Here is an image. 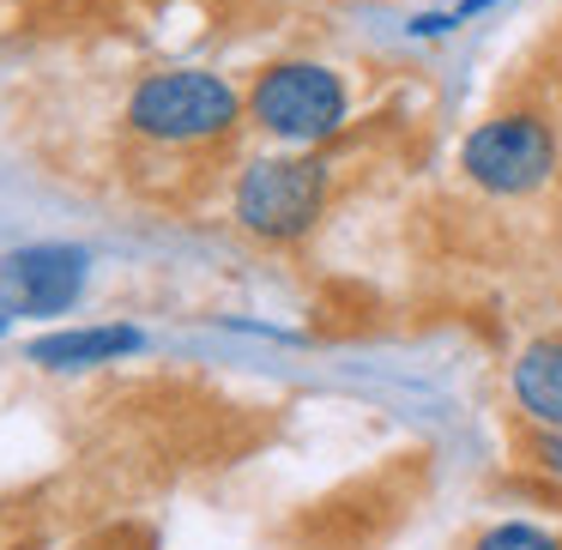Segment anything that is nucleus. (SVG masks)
I'll return each instance as SVG.
<instances>
[{"label":"nucleus","mask_w":562,"mask_h":550,"mask_svg":"<svg viewBox=\"0 0 562 550\" xmlns=\"http://www.w3.org/2000/svg\"><path fill=\"white\" fill-rule=\"evenodd\" d=\"M472 550H562V538H550L544 526H526V520H502Z\"/></svg>","instance_id":"6e6552de"},{"label":"nucleus","mask_w":562,"mask_h":550,"mask_svg":"<svg viewBox=\"0 0 562 550\" xmlns=\"http://www.w3.org/2000/svg\"><path fill=\"white\" fill-rule=\"evenodd\" d=\"M557 127L544 115H490L484 127H472L460 146V170L472 176L484 194H502V200H520V194H538V188L557 176Z\"/></svg>","instance_id":"f257e3e1"},{"label":"nucleus","mask_w":562,"mask_h":550,"mask_svg":"<svg viewBox=\"0 0 562 550\" xmlns=\"http://www.w3.org/2000/svg\"><path fill=\"white\" fill-rule=\"evenodd\" d=\"M514 400L532 424L562 429V339H538L514 363Z\"/></svg>","instance_id":"423d86ee"},{"label":"nucleus","mask_w":562,"mask_h":550,"mask_svg":"<svg viewBox=\"0 0 562 550\" xmlns=\"http://www.w3.org/2000/svg\"><path fill=\"white\" fill-rule=\"evenodd\" d=\"M327 206V164L321 158H260L236 188V218L255 236L291 243Z\"/></svg>","instance_id":"20e7f679"},{"label":"nucleus","mask_w":562,"mask_h":550,"mask_svg":"<svg viewBox=\"0 0 562 550\" xmlns=\"http://www.w3.org/2000/svg\"><path fill=\"white\" fill-rule=\"evenodd\" d=\"M139 351L134 327H74V333H49L31 345V363L43 369H91V363H115V357Z\"/></svg>","instance_id":"0eeeda50"},{"label":"nucleus","mask_w":562,"mask_h":550,"mask_svg":"<svg viewBox=\"0 0 562 550\" xmlns=\"http://www.w3.org/2000/svg\"><path fill=\"white\" fill-rule=\"evenodd\" d=\"M86 291V248H19L0 260V303L13 315H61Z\"/></svg>","instance_id":"39448f33"},{"label":"nucleus","mask_w":562,"mask_h":550,"mask_svg":"<svg viewBox=\"0 0 562 550\" xmlns=\"http://www.w3.org/2000/svg\"><path fill=\"white\" fill-rule=\"evenodd\" d=\"M532 453H538V465H544V472H557V478H562V436H557V429H544V424H538Z\"/></svg>","instance_id":"1a4fd4ad"},{"label":"nucleus","mask_w":562,"mask_h":550,"mask_svg":"<svg viewBox=\"0 0 562 550\" xmlns=\"http://www.w3.org/2000/svg\"><path fill=\"white\" fill-rule=\"evenodd\" d=\"M345 79L315 61H279L255 79L248 91V115L284 146H321L345 127Z\"/></svg>","instance_id":"f03ea898"},{"label":"nucleus","mask_w":562,"mask_h":550,"mask_svg":"<svg viewBox=\"0 0 562 550\" xmlns=\"http://www.w3.org/2000/svg\"><path fill=\"white\" fill-rule=\"evenodd\" d=\"M236 91L224 86L218 74H151L146 86L134 91L127 103V122L139 127L146 139H170V146H188V139H212L236 122Z\"/></svg>","instance_id":"7ed1b4c3"},{"label":"nucleus","mask_w":562,"mask_h":550,"mask_svg":"<svg viewBox=\"0 0 562 550\" xmlns=\"http://www.w3.org/2000/svg\"><path fill=\"white\" fill-rule=\"evenodd\" d=\"M7 321H13V308H7V303H0V333H7Z\"/></svg>","instance_id":"9d476101"}]
</instances>
